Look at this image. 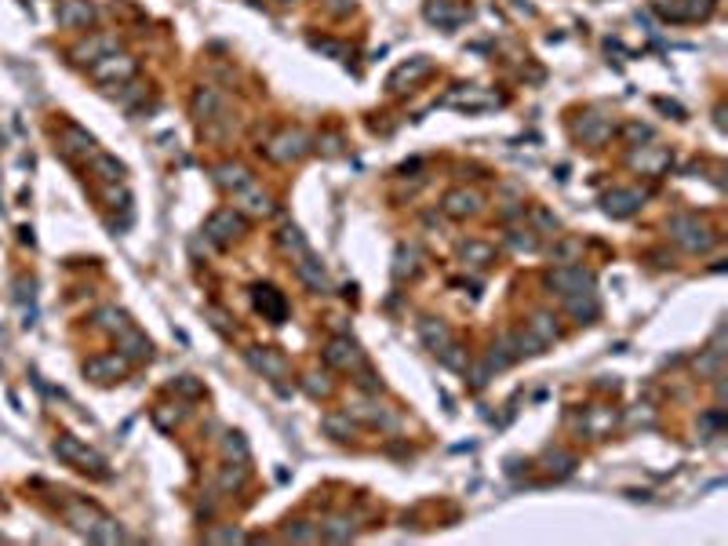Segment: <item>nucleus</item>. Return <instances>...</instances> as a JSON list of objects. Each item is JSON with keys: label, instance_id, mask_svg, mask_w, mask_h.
Here are the masks:
<instances>
[{"label": "nucleus", "instance_id": "obj_22", "mask_svg": "<svg viewBox=\"0 0 728 546\" xmlns=\"http://www.w3.org/2000/svg\"><path fill=\"white\" fill-rule=\"evenodd\" d=\"M419 335H423V342H426L433 353H441V350H445V346L452 342V332H448L445 325H441V320H433V317H426L423 325H419Z\"/></svg>", "mask_w": 728, "mask_h": 546}, {"label": "nucleus", "instance_id": "obj_13", "mask_svg": "<svg viewBox=\"0 0 728 546\" xmlns=\"http://www.w3.org/2000/svg\"><path fill=\"white\" fill-rule=\"evenodd\" d=\"M423 73H430V58H426V55H419V58L404 62V66H397L394 77L386 80V88H390V91H404V84H416Z\"/></svg>", "mask_w": 728, "mask_h": 546}, {"label": "nucleus", "instance_id": "obj_6", "mask_svg": "<svg viewBox=\"0 0 728 546\" xmlns=\"http://www.w3.org/2000/svg\"><path fill=\"white\" fill-rule=\"evenodd\" d=\"M132 73H135V58H128V55H102L91 66L95 80H128Z\"/></svg>", "mask_w": 728, "mask_h": 546}, {"label": "nucleus", "instance_id": "obj_30", "mask_svg": "<svg viewBox=\"0 0 728 546\" xmlns=\"http://www.w3.org/2000/svg\"><path fill=\"white\" fill-rule=\"evenodd\" d=\"M91 168L99 172V179H106V182H117V179L124 175V168L117 164L113 157H95V160H91Z\"/></svg>", "mask_w": 728, "mask_h": 546}, {"label": "nucleus", "instance_id": "obj_17", "mask_svg": "<svg viewBox=\"0 0 728 546\" xmlns=\"http://www.w3.org/2000/svg\"><path fill=\"white\" fill-rule=\"evenodd\" d=\"M638 208H641V194H634V189H612V194L605 197V211L616 215V219L634 215Z\"/></svg>", "mask_w": 728, "mask_h": 546}, {"label": "nucleus", "instance_id": "obj_25", "mask_svg": "<svg viewBox=\"0 0 728 546\" xmlns=\"http://www.w3.org/2000/svg\"><path fill=\"white\" fill-rule=\"evenodd\" d=\"M528 335L539 342V346H550L554 339H557V325H554V317L550 313H535L532 320H528Z\"/></svg>", "mask_w": 728, "mask_h": 546}, {"label": "nucleus", "instance_id": "obj_20", "mask_svg": "<svg viewBox=\"0 0 728 546\" xmlns=\"http://www.w3.org/2000/svg\"><path fill=\"white\" fill-rule=\"evenodd\" d=\"M426 19H430L433 26H441V29H452V26H459V22L466 19V11H463V8H452L448 0H430V4H426Z\"/></svg>", "mask_w": 728, "mask_h": 546}, {"label": "nucleus", "instance_id": "obj_23", "mask_svg": "<svg viewBox=\"0 0 728 546\" xmlns=\"http://www.w3.org/2000/svg\"><path fill=\"white\" fill-rule=\"evenodd\" d=\"M248 361L255 364L263 375H270V379H284V372H288V364H284L277 353H270V350H251V353H248Z\"/></svg>", "mask_w": 728, "mask_h": 546}, {"label": "nucleus", "instance_id": "obj_37", "mask_svg": "<svg viewBox=\"0 0 728 546\" xmlns=\"http://www.w3.org/2000/svg\"><path fill=\"white\" fill-rule=\"evenodd\" d=\"M510 244H514L517 251H535V244H539V241H535V233L528 230L524 237H521V233H510Z\"/></svg>", "mask_w": 728, "mask_h": 546}, {"label": "nucleus", "instance_id": "obj_12", "mask_svg": "<svg viewBox=\"0 0 728 546\" xmlns=\"http://www.w3.org/2000/svg\"><path fill=\"white\" fill-rule=\"evenodd\" d=\"M564 310L572 313L579 325H586V320L597 317V295L590 292V288H586V292H583V288H579V292H568L564 295Z\"/></svg>", "mask_w": 728, "mask_h": 546}, {"label": "nucleus", "instance_id": "obj_2", "mask_svg": "<svg viewBox=\"0 0 728 546\" xmlns=\"http://www.w3.org/2000/svg\"><path fill=\"white\" fill-rule=\"evenodd\" d=\"M670 237H674L685 251H707V248L714 244V233H710L707 226H700L695 219H688V215L670 219Z\"/></svg>", "mask_w": 728, "mask_h": 546}, {"label": "nucleus", "instance_id": "obj_33", "mask_svg": "<svg viewBox=\"0 0 728 546\" xmlns=\"http://www.w3.org/2000/svg\"><path fill=\"white\" fill-rule=\"evenodd\" d=\"M280 244L288 248V251H295V255H306L310 248H306V241L299 237V230L295 226H288V230H280Z\"/></svg>", "mask_w": 728, "mask_h": 546}, {"label": "nucleus", "instance_id": "obj_1", "mask_svg": "<svg viewBox=\"0 0 728 546\" xmlns=\"http://www.w3.org/2000/svg\"><path fill=\"white\" fill-rule=\"evenodd\" d=\"M55 456H58L62 463L84 470V473L106 477V459H102L99 452H91V448H84V444H80L77 437H70V434H62V437L55 441Z\"/></svg>", "mask_w": 728, "mask_h": 546}, {"label": "nucleus", "instance_id": "obj_42", "mask_svg": "<svg viewBox=\"0 0 728 546\" xmlns=\"http://www.w3.org/2000/svg\"><path fill=\"white\" fill-rule=\"evenodd\" d=\"M626 135H630V139H648L652 132H648V127H641V124H630V127H626Z\"/></svg>", "mask_w": 728, "mask_h": 546}, {"label": "nucleus", "instance_id": "obj_43", "mask_svg": "<svg viewBox=\"0 0 728 546\" xmlns=\"http://www.w3.org/2000/svg\"><path fill=\"white\" fill-rule=\"evenodd\" d=\"M179 390H182V394H201V387H197V382H189V375L179 379Z\"/></svg>", "mask_w": 728, "mask_h": 546}, {"label": "nucleus", "instance_id": "obj_32", "mask_svg": "<svg viewBox=\"0 0 728 546\" xmlns=\"http://www.w3.org/2000/svg\"><path fill=\"white\" fill-rule=\"evenodd\" d=\"M463 259L485 266V263H492V248H488V244H478V241H470V244H463Z\"/></svg>", "mask_w": 728, "mask_h": 546}, {"label": "nucleus", "instance_id": "obj_14", "mask_svg": "<svg viewBox=\"0 0 728 546\" xmlns=\"http://www.w3.org/2000/svg\"><path fill=\"white\" fill-rule=\"evenodd\" d=\"M576 135H579L583 142H590V146H601V142L612 135V124H608L605 117H597V113H586V117L576 124Z\"/></svg>", "mask_w": 728, "mask_h": 546}, {"label": "nucleus", "instance_id": "obj_24", "mask_svg": "<svg viewBox=\"0 0 728 546\" xmlns=\"http://www.w3.org/2000/svg\"><path fill=\"white\" fill-rule=\"evenodd\" d=\"M299 277L313 288V292H325L328 288V277H325V266L317 263V259H310V251L306 255H299Z\"/></svg>", "mask_w": 728, "mask_h": 546}, {"label": "nucleus", "instance_id": "obj_3", "mask_svg": "<svg viewBox=\"0 0 728 546\" xmlns=\"http://www.w3.org/2000/svg\"><path fill=\"white\" fill-rule=\"evenodd\" d=\"M310 149V135L306 132H280V135H273L270 142H266V157H273V160H280V164H288V160H299L302 153Z\"/></svg>", "mask_w": 728, "mask_h": 546}, {"label": "nucleus", "instance_id": "obj_18", "mask_svg": "<svg viewBox=\"0 0 728 546\" xmlns=\"http://www.w3.org/2000/svg\"><path fill=\"white\" fill-rule=\"evenodd\" d=\"M481 208V197L473 194V189H452V194L445 197V211L452 215V219H466V215H473Z\"/></svg>", "mask_w": 728, "mask_h": 546}, {"label": "nucleus", "instance_id": "obj_27", "mask_svg": "<svg viewBox=\"0 0 728 546\" xmlns=\"http://www.w3.org/2000/svg\"><path fill=\"white\" fill-rule=\"evenodd\" d=\"M215 110H218V91H215V88H197V95H194V113H197L201 120H211Z\"/></svg>", "mask_w": 728, "mask_h": 546}, {"label": "nucleus", "instance_id": "obj_11", "mask_svg": "<svg viewBox=\"0 0 728 546\" xmlns=\"http://www.w3.org/2000/svg\"><path fill=\"white\" fill-rule=\"evenodd\" d=\"M255 306H259L263 317L273 320V325H280L284 313H288V306H284V295L277 292V288H270V284H259V288H255Z\"/></svg>", "mask_w": 728, "mask_h": 546}, {"label": "nucleus", "instance_id": "obj_31", "mask_svg": "<svg viewBox=\"0 0 728 546\" xmlns=\"http://www.w3.org/2000/svg\"><path fill=\"white\" fill-rule=\"evenodd\" d=\"M95 317H99V325H102V328H110V332H124V328H128V320H124V313H120V310H113V306L99 310Z\"/></svg>", "mask_w": 728, "mask_h": 546}, {"label": "nucleus", "instance_id": "obj_28", "mask_svg": "<svg viewBox=\"0 0 728 546\" xmlns=\"http://www.w3.org/2000/svg\"><path fill=\"white\" fill-rule=\"evenodd\" d=\"M215 182L223 189H237V186L248 182V168H241V164H218L215 168Z\"/></svg>", "mask_w": 728, "mask_h": 546}, {"label": "nucleus", "instance_id": "obj_5", "mask_svg": "<svg viewBox=\"0 0 728 546\" xmlns=\"http://www.w3.org/2000/svg\"><path fill=\"white\" fill-rule=\"evenodd\" d=\"M233 211H244V215H255V219H263V215H270V211H273V204H270V197L263 194V189L248 179L244 186H237V189H233Z\"/></svg>", "mask_w": 728, "mask_h": 546}, {"label": "nucleus", "instance_id": "obj_35", "mask_svg": "<svg viewBox=\"0 0 728 546\" xmlns=\"http://www.w3.org/2000/svg\"><path fill=\"white\" fill-rule=\"evenodd\" d=\"M579 248H583L579 241H564V244H561V248L554 251V259H557L561 266H568V263H572V259H576V255H579Z\"/></svg>", "mask_w": 728, "mask_h": 546}, {"label": "nucleus", "instance_id": "obj_39", "mask_svg": "<svg viewBox=\"0 0 728 546\" xmlns=\"http://www.w3.org/2000/svg\"><path fill=\"white\" fill-rule=\"evenodd\" d=\"M532 219H535V226H543V230H557V219L547 215V211H535Z\"/></svg>", "mask_w": 728, "mask_h": 546}, {"label": "nucleus", "instance_id": "obj_29", "mask_svg": "<svg viewBox=\"0 0 728 546\" xmlns=\"http://www.w3.org/2000/svg\"><path fill=\"white\" fill-rule=\"evenodd\" d=\"M88 539H91V542H120V539H124V532H120V525H117V521L99 518V525H95V528L88 532Z\"/></svg>", "mask_w": 728, "mask_h": 546}, {"label": "nucleus", "instance_id": "obj_8", "mask_svg": "<svg viewBox=\"0 0 728 546\" xmlns=\"http://www.w3.org/2000/svg\"><path fill=\"white\" fill-rule=\"evenodd\" d=\"M128 372V357L124 353H110V357H95L84 364V375H91L95 382H113Z\"/></svg>", "mask_w": 728, "mask_h": 546}, {"label": "nucleus", "instance_id": "obj_7", "mask_svg": "<svg viewBox=\"0 0 728 546\" xmlns=\"http://www.w3.org/2000/svg\"><path fill=\"white\" fill-rule=\"evenodd\" d=\"M547 284L550 288H557L561 295H568V292H579V288H594V277L583 270V266H561V270H554L550 277H547Z\"/></svg>", "mask_w": 728, "mask_h": 546}, {"label": "nucleus", "instance_id": "obj_15", "mask_svg": "<svg viewBox=\"0 0 728 546\" xmlns=\"http://www.w3.org/2000/svg\"><path fill=\"white\" fill-rule=\"evenodd\" d=\"M62 149L70 157H95V139L88 132H80L77 124H66L62 127Z\"/></svg>", "mask_w": 728, "mask_h": 546}, {"label": "nucleus", "instance_id": "obj_40", "mask_svg": "<svg viewBox=\"0 0 728 546\" xmlns=\"http://www.w3.org/2000/svg\"><path fill=\"white\" fill-rule=\"evenodd\" d=\"M313 48H317V51H328V55H335V58L342 55V48H339V44H332V41H313Z\"/></svg>", "mask_w": 728, "mask_h": 546}, {"label": "nucleus", "instance_id": "obj_36", "mask_svg": "<svg viewBox=\"0 0 728 546\" xmlns=\"http://www.w3.org/2000/svg\"><path fill=\"white\" fill-rule=\"evenodd\" d=\"M226 456H237V463H248V444L241 441V434L226 437Z\"/></svg>", "mask_w": 728, "mask_h": 546}, {"label": "nucleus", "instance_id": "obj_38", "mask_svg": "<svg viewBox=\"0 0 728 546\" xmlns=\"http://www.w3.org/2000/svg\"><path fill=\"white\" fill-rule=\"evenodd\" d=\"M241 485H244V466H241L237 473H233V470L223 473V488H241Z\"/></svg>", "mask_w": 728, "mask_h": 546}, {"label": "nucleus", "instance_id": "obj_16", "mask_svg": "<svg viewBox=\"0 0 728 546\" xmlns=\"http://www.w3.org/2000/svg\"><path fill=\"white\" fill-rule=\"evenodd\" d=\"M630 164L641 168V172H648V175H659L663 168L670 164V153H667V149H659V146H641L634 157H630Z\"/></svg>", "mask_w": 728, "mask_h": 546}, {"label": "nucleus", "instance_id": "obj_4", "mask_svg": "<svg viewBox=\"0 0 728 546\" xmlns=\"http://www.w3.org/2000/svg\"><path fill=\"white\" fill-rule=\"evenodd\" d=\"M241 230H244V222H241V215L230 211V208H226V211H215V215L204 222V233H208L215 244H223V248L233 244V241L241 237Z\"/></svg>", "mask_w": 728, "mask_h": 546}, {"label": "nucleus", "instance_id": "obj_19", "mask_svg": "<svg viewBox=\"0 0 728 546\" xmlns=\"http://www.w3.org/2000/svg\"><path fill=\"white\" fill-rule=\"evenodd\" d=\"M117 342H120V353H124L128 361H146V357H149V339L139 335L132 325L124 328V332H117Z\"/></svg>", "mask_w": 728, "mask_h": 546}, {"label": "nucleus", "instance_id": "obj_26", "mask_svg": "<svg viewBox=\"0 0 728 546\" xmlns=\"http://www.w3.org/2000/svg\"><path fill=\"white\" fill-rule=\"evenodd\" d=\"M113 48H117L113 37H95V41H84L73 55H77V62H99V55H102V51H113Z\"/></svg>", "mask_w": 728, "mask_h": 546}, {"label": "nucleus", "instance_id": "obj_10", "mask_svg": "<svg viewBox=\"0 0 728 546\" xmlns=\"http://www.w3.org/2000/svg\"><path fill=\"white\" fill-rule=\"evenodd\" d=\"M62 518H66V525H73L77 532H84V535H88L95 525H99L102 513L95 510L91 503H84V499H70L66 506H62Z\"/></svg>", "mask_w": 728, "mask_h": 546}, {"label": "nucleus", "instance_id": "obj_9", "mask_svg": "<svg viewBox=\"0 0 728 546\" xmlns=\"http://www.w3.org/2000/svg\"><path fill=\"white\" fill-rule=\"evenodd\" d=\"M325 361L332 368H342V372H350V368H361L364 357H361V350L350 342V339H332L328 350H325Z\"/></svg>", "mask_w": 728, "mask_h": 546}, {"label": "nucleus", "instance_id": "obj_41", "mask_svg": "<svg viewBox=\"0 0 728 546\" xmlns=\"http://www.w3.org/2000/svg\"><path fill=\"white\" fill-rule=\"evenodd\" d=\"M208 539L211 542H233V539H241V532H211Z\"/></svg>", "mask_w": 728, "mask_h": 546}, {"label": "nucleus", "instance_id": "obj_21", "mask_svg": "<svg viewBox=\"0 0 728 546\" xmlns=\"http://www.w3.org/2000/svg\"><path fill=\"white\" fill-rule=\"evenodd\" d=\"M95 19V8L88 4V0H66V4L58 8V22L66 26V29H73V26H88Z\"/></svg>", "mask_w": 728, "mask_h": 546}, {"label": "nucleus", "instance_id": "obj_34", "mask_svg": "<svg viewBox=\"0 0 728 546\" xmlns=\"http://www.w3.org/2000/svg\"><path fill=\"white\" fill-rule=\"evenodd\" d=\"M437 357H441V361H445L448 368H466V353H463V350H459L455 342H448L445 350H441V353H437Z\"/></svg>", "mask_w": 728, "mask_h": 546}, {"label": "nucleus", "instance_id": "obj_44", "mask_svg": "<svg viewBox=\"0 0 728 546\" xmlns=\"http://www.w3.org/2000/svg\"><path fill=\"white\" fill-rule=\"evenodd\" d=\"M288 539H317V532H306V528H288Z\"/></svg>", "mask_w": 728, "mask_h": 546}]
</instances>
